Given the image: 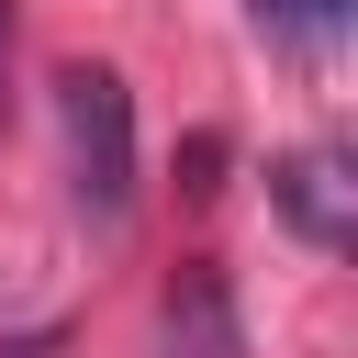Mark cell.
Masks as SVG:
<instances>
[{
	"mask_svg": "<svg viewBox=\"0 0 358 358\" xmlns=\"http://www.w3.org/2000/svg\"><path fill=\"white\" fill-rule=\"evenodd\" d=\"M246 11H257V34L291 45V56H324V45L347 34V0H246Z\"/></svg>",
	"mask_w": 358,
	"mask_h": 358,
	"instance_id": "277c9868",
	"label": "cell"
},
{
	"mask_svg": "<svg viewBox=\"0 0 358 358\" xmlns=\"http://www.w3.org/2000/svg\"><path fill=\"white\" fill-rule=\"evenodd\" d=\"M157 358H246V313H235V280L213 257H190L157 302Z\"/></svg>",
	"mask_w": 358,
	"mask_h": 358,
	"instance_id": "7a4b0ae2",
	"label": "cell"
},
{
	"mask_svg": "<svg viewBox=\"0 0 358 358\" xmlns=\"http://www.w3.org/2000/svg\"><path fill=\"white\" fill-rule=\"evenodd\" d=\"M56 134H67V190H78L90 235H123L134 224V90H123V67H101V56L56 67Z\"/></svg>",
	"mask_w": 358,
	"mask_h": 358,
	"instance_id": "6da1fadb",
	"label": "cell"
},
{
	"mask_svg": "<svg viewBox=\"0 0 358 358\" xmlns=\"http://www.w3.org/2000/svg\"><path fill=\"white\" fill-rule=\"evenodd\" d=\"M268 201H280V224H291L302 246H324V257H336V246L358 235V213H347V168H336L324 145L280 157V168H268Z\"/></svg>",
	"mask_w": 358,
	"mask_h": 358,
	"instance_id": "3957f363",
	"label": "cell"
},
{
	"mask_svg": "<svg viewBox=\"0 0 358 358\" xmlns=\"http://www.w3.org/2000/svg\"><path fill=\"white\" fill-rule=\"evenodd\" d=\"M0 112H11V0H0Z\"/></svg>",
	"mask_w": 358,
	"mask_h": 358,
	"instance_id": "5b68a950",
	"label": "cell"
},
{
	"mask_svg": "<svg viewBox=\"0 0 358 358\" xmlns=\"http://www.w3.org/2000/svg\"><path fill=\"white\" fill-rule=\"evenodd\" d=\"M0 358H56V336H11V347H0Z\"/></svg>",
	"mask_w": 358,
	"mask_h": 358,
	"instance_id": "8992f818",
	"label": "cell"
}]
</instances>
